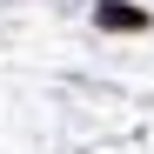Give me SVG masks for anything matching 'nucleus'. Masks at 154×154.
Here are the masks:
<instances>
[{"label":"nucleus","mask_w":154,"mask_h":154,"mask_svg":"<svg viewBox=\"0 0 154 154\" xmlns=\"http://www.w3.org/2000/svg\"><path fill=\"white\" fill-rule=\"evenodd\" d=\"M100 20H107V27H141V14H134V7H100Z\"/></svg>","instance_id":"obj_1"}]
</instances>
